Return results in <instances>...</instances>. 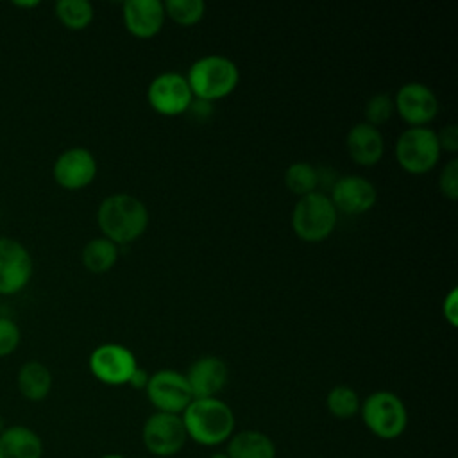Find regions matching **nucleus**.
<instances>
[{"label": "nucleus", "mask_w": 458, "mask_h": 458, "mask_svg": "<svg viewBox=\"0 0 458 458\" xmlns=\"http://www.w3.org/2000/svg\"><path fill=\"white\" fill-rule=\"evenodd\" d=\"M365 123L372 125V127H379L383 123H386L394 113V97H390L388 93H376L372 95L367 104H365Z\"/></svg>", "instance_id": "obj_26"}, {"label": "nucleus", "mask_w": 458, "mask_h": 458, "mask_svg": "<svg viewBox=\"0 0 458 458\" xmlns=\"http://www.w3.org/2000/svg\"><path fill=\"white\" fill-rule=\"evenodd\" d=\"M21 340V331L13 318L0 317V358H5L16 351Z\"/></svg>", "instance_id": "obj_27"}, {"label": "nucleus", "mask_w": 458, "mask_h": 458, "mask_svg": "<svg viewBox=\"0 0 458 458\" xmlns=\"http://www.w3.org/2000/svg\"><path fill=\"white\" fill-rule=\"evenodd\" d=\"M336 222L338 211L329 195L318 190L301 197L292 211V229L299 240L308 243L326 240L335 231Z\"/></svg>", "instance_id": "obj_5"}, {"label": "nucleus", "mask_w": 458, "mask_h": 458, "mask_svg": "<svg viewBox=\"0 0 458 458\" xmlns=\"http://www.w3.org/2000/svg\"><path fill=\"white\" fill-rule=\"evenodd\" d=\"M438 188L445 199L456 200V197H458V159H451L444 165V168L438 175Z\"/></svg>", "instance_id": "obj_28"}, {"label": "nucleus", "mask_w": 458, "mask_h": 458, "mask_svg": "<svg viewBox=\"0 0 458 458\" xmlns=\"http://www.w3.org/2000/svg\"><path fill=\"white\" fill-rule=\"evenodd\" d=\"M97 224L102 236L116 245L138 240L148 225V209L134 195H107L97 209Z\"/></svg>", "instance_id": "obj_2"}, {"label": "nucleus", "mask_w": 458, "mask_h": 458, "mask_svg": "<svg viewBox=\"0 0 458 458\" xmlns=\"http://www.w3.org/2000/svg\"><path fill=\"white\" fill-rule=\"evenodd\" d=\"M41 437L21 424L7 426L0 431V458H41Z\"/></svg>", "instance_id": "obj_18"}, {"label": "nucleus", "mask_w": 458, "mask_h": 458, "mask_svg": "<svg viewBox=\"0 0 458 458\" xmlns=\"http://www.w3.org/2000/svg\"><path fill=\"white\" fill-rule=\"evenodd\" d=\"M345 148L352 163L360 166H374L385 154V140L377 127L360 122L347 131Z\"/></svg>", "instance_id": "obj_17"}, {"label": "nucleus", "mask_w": 458, "mask_h": 458, "mask_svg": "<svg viewBox=\"0 0 458 458\" xmlns=\"http://www.w3.org/2000/svg\"><path fill=\"white\" fill-rule=\"evenodd\" d=\"M147 100L157 114L177 116L190 109L193 93L182 73L163 72L150 81L147 88Z\"/></svg>", "instance_id": "obj_9"}, {"label": "nucleus", "mask_w": 458, "mask_h": 458, "mask_svg": "<svg viewBox=\"0 0 458 458\" xmlns=\"http://www.w3.org/2000/svg\"><path fill=\"white\" fill-rule=\"evenodd\" d=\"M395 113L410 127H426L438 113V98L424 82H406L394 97Z\"/></svg>", "instance_id": "obj_11"}, {"label": "nucleus", "mask_w": 458, "mask_h": 458, "mask_svg": "<svg viewBox=\"0 0 458 458\" xmlns=\"http://www.w3.org/2000/svg\"><path fill=\"white\" fill-rule=\"evenodd\" d=\"M437 140L442 152L454 154L458 150V127L454 123L442 127V131L437 132Z\"/></svg>", "instance_id": "obj_29"}, {"label": "nucleus", "mask_w": 458, "mask_h": 458, "mask_svg": "<svg viewBox=\"0 0 458 458\" xmlns=\"http://www.w3.org/2000/svg\"><path fill=\"white\" fill-rule=\"evenodd\" d=\"M184 376L193 399L216 397L227 385L229 369L222 358L208 354L197 358Z\"/></svg>", "instance_id": "obj_15"}, {"label": "nucleus", "mask_w": 458, "mask_h": 458, "mask_svg": "<svg viewBox=\"0 0 458 458\" xmlns=\"http://www.w3.org/2000/svg\"><path fill=\"white\" fill-rule=\"evenodd\" d=\"M165 16L181 27L197 25L206 13L202 0H166L163 2Z\"/></svg>", "instance_id": "obj_25"}, {"label": "nucleus", "mask_w": 458, "mask_h": 458, "mask_svg": "<svg viewBox=\"0 0 458 458\" xmlns=\"http://www.w3.org/2000/svg\"><path fill=\"white\" fill-rule=\"evenodd\" d=\"M394 154L404 172L411 175H424L437 166L442 150L433 129L408 127L397 136Z\"/></svg>", "instance_id": "obj_6"}, {"label": "nucleus", "mask_w": 458, "mask_h": 458, "mask_svg": "<svg viewBox=\"0 0 458 458\" xmlns=\"http://www.w3.org/2000/svg\"><path fill=\"white\" fill-rule=\"evenodd\" d=\"M34 272L30 252L14 238H0V295L21 292Z\"/></svg>", "instance_id": "obj_12"}, {"label": "nucleus", "mask_w": 458, "mask_h": 458, "mask_svg": "<svg viewBox=\"0 0 458 458\" xmlns=\"http://www.w3.org/2000/svg\"><path fill=\"white\" fill-rule=\"evenodd\" d=\"M318 182H320L318 170L313 165L306 163V161L292 163L286 168V172H284V184H286V188L293 195H297L299 199L317 191Z\"/></svg>", "instance_id": "obj_23"}, {"label": "nucleus", "mask_w": 458, "mask_h": 458, "mask_svg": "<svg viewBox=\"0 0 458 458\" xmlns=\"http://www.w3.org/2000/svg\"><path fill=\"white\" fill-rule=\"evenodd\" d=\"M97 159L82 147L68 148L61 152L54 163L52 174L55 182L64 190H82L97 177Z\"/></svg>", "instance_id": "obj_14"}, {"label": "nucleus", "mask_w": 458, "mask_h": 458, "mask_svg": "<svg viewBox=\"0 0 458 458\" xmlns=\"http://www.w3.org/2000/svg\"><path fill=\"white\" fill-rule=\"evenodd\" d=\"M81 258H82V265L91 274H106L114 267L118 259V245L104 236H98L89 240L82 247Z\"/></svg>", "instance_id": "obj_21"}, {"label": "nucleus", "mask_w": 458, "mask_h": 458, "mask_svg": "<svg viewBox=\"0 0 458 458\" xmlns=\"http://www.w3.org/2000/svg\"><path fill=\"white\" fill-rule=\"evenodd\" d=\"M208 458H229V456L225 454V451H216V453H211Z\"/></svg>", "instance_id": "obj_33"}, {"label": "nucleus", "mask_w": 458, "mask_h": 458, "mask_svg": "<svg viewBox=\"0 0 458 458\" xmlns=\"http://www.w3.org/2000/svg\"><path fill=\"white\" fill-rule=\"evenodd\" d=\"M188 437L181 415L154 411L147 417L141 428V442L148 454L170 458L182 451Z\"/></svg>", "instance_id": "obj_7"}, {"label": "nucleus", "mask_w": 458, "mask_h": 458, "mask_svg": "<svg viewBox=\"0 0 458 458\" xmlns=\"http://www.w3.org/2000/svg\"><path fill=\"white\" fill-rule=\"evenodd\" d=\"M329 199L338 213L363 215L376 206L377 190L367 177L344 175L333 182Z\"/></svg>", "instance_id": "obj_13"}, {"label": "nucleus", "mask_w": 458, "mask_h": 458, "mask_svg": "<svg viewBox=\"0 0 458 458\" xmlns=\"http://www.w3.org/2000/svg\"><path fill=\"white\" fill-rule=\"evenodd\" d=\"M186 437L199 445L216 447L234 433L236 419L233 408L218 397L191 399L181 413Z\"/></svg>", "instance_id": "obj_1"}, {"label": "nucleus", "mask_w": 458, "mask_h": 458, "mask_svg": "<svg viewBox=\"0 0 458 458\" xmlns=\"http://www.w3.org/2000/svg\"><path fill=\"white\" fill-rule=\"evenodd\" d=\"M148 372L145 370V369H141L140 365L136 367V370L132 372V376L129 377V386H132L134 390H145V386H147V383H148Z\"/></svg>", "instance_id": "obj_31"}, {"label": "nucleus", "mask_w": 458, "mask_h": 458, "mask_svg": "<svg viewBox=\"0 0 458 458\" xmlns=\"http://www.w3.org/2000/svg\"><path fill=\"white\" fill-rule=\"evenodd\" d=\"M55 16L66 29L82 30L93 21L95 11L88 0H59L55 4Z\"/></svg>", "instance_id": "obj_24"}, {"label": "nucleus", "mask_w": 458, "mask_h": 458, "mask_svg": "<svg viewBox=\"0 0 458 458\" xmlns=\"http://www.w3.org/2000/svg\"><path fill=\"white\" fill-rule=\"evenodd\" d=\"M16 7H38L39 2L38 0H32V2H14Z\"/></svg>", "instance_id": "obj_32"}, {"label": "nucleus", "mask_w": 458, "mask_h": 458, "mask_svg": "<svg viewBox=\"0 0 458 458\" xmlns=\"http://www.w3.org/2000/svg\"><path fill=\"white\" fill-rule=\"evenodd\" d=\"M145 394L156 411L174 415H181L193 399L186 376L174 369H161L150 374Z\"/></svg>", "instance_id": "obj_8"}, {"label": "nucleus", "mask_w": 458, "mask_h": 458, "mask_svg": "<svg viewBox=\"0 0 458 458\" xmlns=\"http://www.w3.org/2000/svg\"><path fill=\"white\" fill-rule=\"evenodd\" d=\"M100 458H127L123 454H116V453H107V454H102Z\"/></svg>", "instance_id": "obj_34"}, {"label": "nucleus", "mask_w": 458, "mask_h": 458, "mask_svg": "<svg viewBox=\"0 0 458 458\" xmlns=\"http://www.w3.org/2000/svg\"><path fill=\"white\" fill-rule=\"evenodd\" d=\"M122 18L129 34L148 39L159 34L166 16L159 0H127L122 5Z\"/></svg>", "instance_id": "obj_16"}, {"label": "nucleus", "mask_w": 458, "mask_h": 458, "mask_svg": "<svg viewBox=\"0 0 458 458\" xmlns=\"http://www.w3.org/2000/svg\"><path fill=\"white\" fill-rule=\"evenodd\" d=\"M442 315L445 318V322L451 327L458 326V290L451 288L449 293L444 297V304H442Z\"/></svg>", "instance_id": "obj_30"}, {"label": "nucleus", "mask_w": 458, "mask_h": 458, "mask_svg": "<svg viewBox=\"0 0 458 458\" xmlns=\"http://www.w3.org/2000/svg\"><path fill=\"white\" fill-rule=\"evenodd\" d=\"M361 399L358 392L349 385H336L326 395V408L327 411L340 420L352 419L360 413Z\"/></svg>", "instance_id": "obj_22"}, {"label": "nucleus", "mask_w": 458, "mask_h": 458, "mask_svg": "<svg viewBox=\"0 0 458 458\" xmlns=\"http://www.w3.org/2000/svg\"><path fill=\"white\" fill-rule=\"evenodd\" d=\"M360 417L365 428L381 440L399 438L408 426V410L404 401L388 390L369 394L360 404Z\"/></svg>", "instance_id": "obj_4"}, {"label": "nucleus", "mask_w": 458, "mask_h": 458, "mask_svg": "<svg viewBox=\"0 0 458 458\" xmlns=\"http://www.w3.org/2000/svg\"><path fill=\"white\" fill-rule=\"evenodd\" d=\"M186 81L193 98L213 102L231 95L240 82L236 63L225 55H204L191 63L186 72Z\"/></svg>", "instance_id": "obj_3"}, {"label": "nucleus", "mask_w": 458, "mask_h": 458, "mask_svg": "<svg viewBox=\"0 0 458 458\" xmlns=\"http://www.w3.org/2000/svg\"><path fill=\"white\" fill-rule=\"evenodd\" d=\"M89 372L95 379L109 386L127 385L138 367L134 352L122 344H102L93 349L88 360Z\"/></svg>", "instance_id": "obj_10"}, {"label": "nucleus", "mask_w": 458, "mask_h": 458, "mask_svg": "<svg viewBox=\"0 0 458 458\" xmlns=\"http://www.w3.org/2000/svg\"><path fill=\"white\" fill-rule=\"evenodd\" d=\"M229 458H276L277 449L274 440L258 429L234 431L225 442Z\"/></svg>", "instance_id": "obj_19"}, {"label": "nucleus", "mask_w": 458, "mask_h": 458, "mask_svg": "<svg viewBox=\"0 0 458 458\" xmlns=\"http://www.w3.org/2000/svg\"><path fill=\"white\" fill-rule=\"evenodd\" d=\"M16 385L27 401H43L52 390V372L41 361H27L18 370Z\"/></svg>", "instance_id": "obj_20"}]
</instances>
